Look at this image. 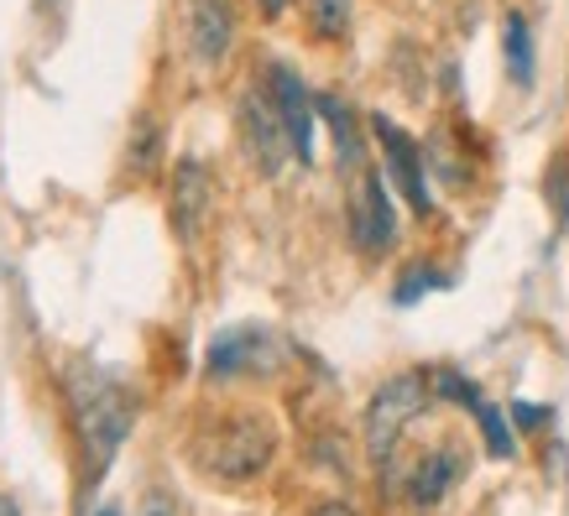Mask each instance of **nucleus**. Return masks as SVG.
<instances>
[{
  "instance_id": "obj_1",
  "label": "nucleus",
  "mask_w": 569,
  "mask_h": 516,
  "mask_svg": "<svg viewBox=\"0 0 569 516\" xmlns=\"http://www.w3.org/2000/svg\"><path fill=\"white\" fill-rule=\"evenodd\" d=\"M63 392H69L73 428H79V444H84L89 480H100L104 465L116 459V448L126 444L131 423H137V396L126 392L110 371H100V365H89V361L69 365Z\"/></svg>"
},
{
  "instance_id": "obj_2",
  "label": "nucleus",
  "mask_w": 569,
  "mask_h": 516,
  "mask_svg": "<svg viewBox=\"0 0 569 516\" xmlns=\"http://www.w3.org/2000/svg\"><path fill=\"white\" fill-rule=\"evenodd\" d=\"M277 454V428L261 413H230L209 417L193 433V465L214 475V480H257Z\"/></svg>"
},
{
  "instance_id": "obj_3",
  "label": "nucleus",
  "mask_w": 569,
  "mask_h": 516,
  "mask_svg": "<svg viewBox=\"0 0 569 516\" xmlns=\"http://www.w3.org/2000/svg\"><path fill=\"white\" fill-rule=\"evenodd\" d=\"M429 376L423 371H402V376L381 381L377 396H371V407H366V454L377 459V465H387L397 454V444H402V433L413 428L418 417H423V407H429Z\"/></svg>"
},
{
  "instance_id": "obj_4",
  "label": "nucleus",
  "mask_w": 569,
  "mask_h": 516,
  "mask_svg": "<svg viewBox=\"0 0 569 516\" xmlns=\"http://www.w3.org/2000/svg\"><path fill=\"white\" fill-rule=\"evenodd\" d=\"M241 146L261 178H277L282 162L293 156L288 125H282V115H277V104L267 89H246L241 94Z\"/></svg>"
},
{
  "instance_id": "obj_5",
  "label": "nucleus",
  "mask_w": 569,
  "mask_h": 516,
  "mask_svg": "<svg viewBox=\"0 0 569 516\" xmlns=\"http://www.w3.org/2000/svg\"><path fill=\"white\" fill-rule=\"evenodd\" d=\"M277 334L267 324H236L224 328V334H214V344H209L204 355V371L214 381H230V376H257V371H272L277 365Z\"/></svg>"
},
{
  "instance_id": "obj_6",
  "label": "nucleus",
  "mask_w": 569,
  "mask_h": 516,
  "mask_svg": "<svg viewBox=\"0 0 569 516\" xmlns=\"http://www.w3.org/2000/svg\"><path fill=\"white\" fill-rule=\"evenodd\" d=\"M350 241L361 256H381L397 241V214H392V193L381 172H361V183L350 193Z\"/></svg>"
},
{
  "instance_id": "obj_7",
  "label": "nucleus",
  "mask_w": 569,
  "mask_h": 516,
  "mask_svg": "<svg viewBox=\"0 0 569 516\" xmlns=\"http://www.w3.org/2000/svg\"><path fill=\"white\" fill-rule=\"evenodd\" d=\"M371 131H377L381 152H387V172H392V183L402 189V199L418 209V214H429L433 199H429V178H423V152H418V141L392 125L387 115H371Z\"/></svg>"
},
{
  "instance_id": "obj_8",
  "label": "nucleus",
  "mask_w": 569,
  "mask_h": 516,
  "mask_svg": "<svg viewBox=\"0 0 569 516\" xmlns=\"http://www.w3.org/2000/svg\"><path fill=\"white\" fill-rule=\"evenodd\" d=\"M267 94H272L277 115H282V125H288L293 156L298 162H313V121H319V104H313V94L303 89V79L277 63V69L267 73Z\"/></svg>"
},
{
  "instance_id": "obj_9",
  "label": "nucleus",
  "mask_w": 569,
  "mask_h": 516,
  "mask_svg": "<svg viewBox=\"0 0 569 516\" xmlns=\"http://www.w3.org/2000/svg\"><path fill=\"white\" fill-rule=\"evenodd\" d=\"M460 475H466V454H460V444L429 448V454L408 469V500H413V506H439V500L455 490Z\"/></svg>"
},
{
  "instance_id": "obj_10",
  "label": "nucleus",
  "mask_w": 569,
  "mask_h": 516,
  "mask_svg": "<svg viewBox=\"0 0 569 516\" xmlns=\"http://www.w3.org/2000/svg\"><path fill=\"white\" fill-rule=\"evenodd\" d=\"M189 42L199 63H220L224 52L236 48V11H230V0H193Z\"/></svg>"
},
{
  "instance_id": "obj_11",
  "label": "nucleus",
  "mask_w": 569,
  "mask_h": 516,
  "mask_svg": "<svg viewBox=\"0 0 569 516\" xmlns=\"http://www.w3.org/2000/svg\"><path fill=\"white\" fill-rule=\"evenodd\" d=\"M209 199H214V183H209L204 162L183 156L178 172H173V224H178V235H183V241H193V235L204 230Z\"/></svg>"
},
{
  "instance_id": "obj_12",
  "label": "nucleus",
  "mask_w": 569,
  "mask_h": 516,
  "mask_svg": "<svg viewBox=\"0 0 569 516\" xmlns=\"http://www.w3.org/2000/svg\"><path fill=\"white\" fill-rule=\"evenodd\" d=\"M319 121L329 125V136H335V152H340V162L346 168H361V125H356V110H350L340 94H319Z\"/></svg>"
},
{
  "instance_id": "obj_13",
  "label": "nucleus",
  "mask_w": 569,
  "mask_h": 516,
  "mask_svg": "<svg viewBox=\"0 0 569 516\" xmlns=\"http://www.w3.org/2000/svg\"><path fill=\"white\" fill-rule=\"evenodd\" d=\"M501 52H507V73H512V84L518 89H533V32H528V17L522 11H507L501 21Z\"/></svg>"
},
{
  "instance_id": "obj_14",
  "label": "nucleus",
  "mask_w": 569,
  "mask_h": 516,
  "mask_svg": "<svg viewBox=\"0 0 569 516\" xmlns=\"http://www.w3.org/2000/svg\"><path fill=\"white\" fill-rule=\"evenodd\" d=\"M350 6H356V0H303V21L313 27V37L335 42V37H346V27H350Z\"/></svg>"
},
{
  "instance_id": "obj_15",
  "label": "nucleus",
  "mask_w": 569,
  "mask_h": 516,
  "mask_svg": "<svg viewBox=\"0 0 569 516\" xmlns=\"http://www.w3.org/2000/svg\"><path fill=\"white\" fill-rule=\"evenodd\" d=\"M476 423H481V433H486V448H491L497 459H507V454H512V428H507V417H501L491 402H481V407H476Z\"/></svg>"
},
{
  "instance_id": "obj_16",
  "label": "nucleus",
  "mask_w": 569,
  "mask_h": 516,
  "mask_svg": "<svg viewBox=\"0 0 569 516\" xmlns=\"http://www.w3.org/2000/svg\"><path fill=\"white\" fill-rule=\"evenodd\" d=\"M429 386H433V396H445V402H466L470 413H476V407H481V402H486V396L476 392V386H470V381L460 376V371H433V381H429Z\"/></svg>"
},
{
  "instance_id": "obj_17",
  "label": "nucleus",
  "mask_w": 569,
  "mask_h": 516,
  "mask_svg": "<svg viewBox=\"0 0 569 516\" xmlns=\"http://www.w3.org/2000/svg\"><path fill=\"white\" fill-rule=\"evenodd\" d=\"M433 287H439V272H433V266H408V272H402V282L392 287V303H402V308H408V303H418V297L433 293Z\"/></svg>"
},
{
  "instance_id": "obj_18",
  "label": "nucleus",
  "mask_w": 569,
  "mask_h": 516,
  "mask_svg": "<svg viewBox=\"0 0 569 516\" xmlns=\"http://www.w3.org/2000/svg\"><path fill=\"white\" fill-rule=\"evenodd\" d=\"M141 516H178L173 512V496H168V490H152V496L141 500Z\"/></svg>"
},
{
  "instance_id": "obj_19",
  "label": "nucleus",
  "mask_w": 569,
  "mask_h": 516,
  "mask_svg": "<svg viewBox=\"0 0 569 516\" xmlns=\"http://www.w3.org/2000/svg\"><path fill=\"white\" fill-rule=\"evenodd\" d=\"M512 417H518L522 428H538V423H543V417H549V413H543L538 402H518V407H512Z\"/></svg>"
},
{
  "instance_id": "obj_20",
  "label": "nucleus",
  "mask_w": 569,
  "mask_h": 516,
  "mask_svg": "<svg viewBox=\"0 0 569 516\" xmlns=\"http://www.w3.org/2000/svg\"><path fill=\"white\" fill-rule=\"evenodd\" d=\"M313 516H361V512L346 506V500H325V506H313Z\"/></svg>"
},
{
  "instance_id": "obj_21",
  "label": "nucleus",
  "mask_w": 569,
  "mask_h": 516,
  "mask_svg": "<svg viewBox=\"0 0 569 516\" xmlns=\"http://www.w3.org/2000/svg\"><path fill=\"white\" fill-rule=\"evenodd\" d=\"M288 6H293V0H257V11H261L267 21H277L282 11H288Z\"/></svg>"
},
{
  "instance_id": "obj_22",
  "label": "nucleus",
  "mask_w": 569,
  "mask_h": 516,
  "mask_svg": "<svg viewBox=\"0 0 569 516\" xmlns=\"http://www.w3.org/2000/svg\"><path fill=\"white\" fill-rule=\"evenodd\" d=\"M0 516H21V512H17V500H11V496H0Z\"/></svg>"
},
{
  "instance_id": "obj_23",
  "label": "nucleus",
  "mask_w": 569,
  "mask_h": 516,
  "mask_svg": "<svg viewBox=\"0 0 569 516\" xmlns=\"http://www.w3.org/2000/svg\"><path fill=\"white\" fill-rule=\"evenodd\" d=\"M94 516H121V512H116V506H100V512H94Z\"/></svg>"
}]
</instances>
